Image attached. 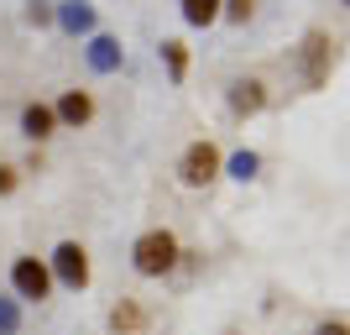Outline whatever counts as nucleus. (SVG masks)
<instances>
[{"mask_svg": "<svg viewBox=\"0 0 350 335\" xmlns=\"http://www.w3.org/2000/svg\"><path fill=\"white\" fill-rule=\"evenodd\" d=\"M162 63H167V73H173V84L189 73V47L183 42H162Z\"/></svg>", "mask_w": 350, "mask_h": 335, "instance_id": "13", "label": "nucleus"}, {"mask_svg": "<svg viewBox=\"0 0 350 335\" xmlns=\"http://www.w3.org/2000/svg\"><path fill=\"white\" fill-rule=\"evenodd\" d=\"M47 273H53V283H63V288H73V293L89 288V251L79 247V241H58Z\"/></svg>", "mask_w": 350, "mask_h": 335, "instance_id": "4", "label": "nucleus"}, {"mask_svg": "<svg viewBox=\"0 0 350 335\" xmlns=\"http://www.w3.org/2000/svg\"><path fill=\"white\" fill-rule=\"evenodd\" d=\"M178 178H183L189 189H209L219 178V147L215 142H193L189 152H183V162H178Z\"/></svg>", "mask_w": 350, "mask_h": 335, "instance_id": "5", "label": "nucleus"}, {"mask_svg": "<svg viewBox=\"0 0 350 335\" xmlns=\"http://www.w3.org/2000/svg\"><path fill=\"white\" fill-rule=\"evenodd\" d=\"M178 257H183V247H178L173 231H146V236H136V247H131V267L142 277H167L178 267Z\"/></svg>", "mask_w": 350, "mask_h": 335, "instance_id": "1", "label": "nucleus"}, {"mask_svg": "<svg viewBox=\"0 0 350 335\" xmlns=\"http://www.w3.org/2000/svg\"><path fill=\"white\" fill-rule=\"evenodd\" d=\"M53 116H58V126H89V121H94V95H89V89H68V95L53 105Z\"/></svg>", "mask_w": 350, "mask_h": 335, "instance_id": "6", "label": "nucleus"}, {"mask_svg": "<svg viewBox=\"0 0 350 335\" xmlns=\"http://www.w3.org/2000/svg\"><path fill=\"white\" fill-rule=\"evenodd\" d=\"M319 335H350V330H345V320H324Z\"/></svg>", "mask_w": 350, "mask_h": 335, "instance_id": "18", "label": "nucleus"}, {"mask_svg": "<svg viewBox=\"0 0 350 335\" xmlns=\"http://www.w3.org/2000/svg\"><path fill=\"white\" fill-rule=\"evenodd\" d=\"M251 11H256V0H225V5H219V16H230L235 27H246Z\"/></svg>", "mask_w": 350, "mask_h": 335, "instance_id": "15", "label": "nucleus"}, {"mask_svg": "<svg viewBox=\"0 0 350 335\" xmlns=\"http://www.w3.org/2000/svg\"><path fill=\"white\" fill-rule=\"evenodd\" d=\"M120 63H126V53H120V42L116 37H94V42H89V69L94 73H120Z\"/></svg>", "mask_w": 350, "mask_h": 335, "instance_id": "8", "label": "nucleus"}, {"mask_svg": "<svg viewBox=\"0 0 350 335\" xmlns=\"http://www.w3.org/2000/svg\"><path fill=\"white\" fill-rule=\"evenodd\" d=\"M219 5H225V0H183V21H189V27H215Z\"/></svg>", "mask_w": 350, "mask_h": 335, "instance_id": "12", "label": "nucleus"}, {"mask_svg": "<svg viewBox=\"0 0 350 335\" xmlns=\"http://www.w3.org/2000/svg\"><path fill=\"white\" fill-rule=\"evenodd\" d=\"M256 168H262V158H256V152H235V158H230V173L241 178V184H246V178H256Z\"/></svg>", "mask_w": 350, "mask_h": 335, "instance_id": "14", "label": "nucleus"}, {"mask_svg": "<svg viewBox=\"0 0 350 335\" xmlns=\"http://www.w3.org/2000/svg\"><path fill=\"white\" fill-rule=\"evenodd\" d=\"M21 132H27L31 142H47V136L58 132V116H53V105H37V100H31L27 110H21Z\"/></svg>", "mask_w": 350, "mask_h": 335, "instance_id": "9", "label": "nucleus"}, {"mask_svg": "<svg viewBox=\"0 0 350 335\" xmlns=\"http://www.w3.org/2000/svg\"><path fill=\"white\" fill-rule=\"evenodd\" d=\"M298 58H304V84L324 89L329 84V69H335V37H329V32H308L304 47H298Z\"/></svg>", "mask_w": 350, "mask_h": 335, "instance_id": "2", "label": "nucleus"}, {"mask_svg": "<svg viewBox=\"0 0 350 335\" xmlns=\"http://www.w3.org/2000/svg\"><path fill=\"white\" fill-rule=\"evenodd\" d=\"M142 320H146V314H142L136 299H120V304L110 309V330H116V335H136V330H142Z\"/></svg>", "mask_w": 350, "mask_h": 335, "instance_id": "10", "label": "nucleus"}, {"mask_svg": "<svg viewBox=\"0 0 350 335\" xmlns=\"http://www.w3.org/2000/svg\"><path fill=\"white\" fill-rule=\"evenodd\" d=\"M262 105H267V84H262V79H235V84H230V110L241 121L256 116Z\"/></svg>", "mask_w": 350, "mask_h": 335, "instance_id": "7", "label": "nucleus"}, {"mask_svg": "<svg viewBox=\"0 0 350 335\" xmlns=\"http://www.w3.org/2000/svg\"><path fill=\"white\" fill-rule=\"evenodd\" d=\"M21 330V309H16V299H0V335H16Z\"/></svg>", "mask_w": 350, "mask_h": 335, "instance_id": "16", "label": "nucleus"}, {"mask_svg": "<svg viewBox=\"0 0 350 335\" xmlns=\"http://www.w3.org/2000/svg\"><path fill=\"white\" fill-rule=\"evenodd\" d=\"M11 288H16V304H42L47 293H53V273H47V262H37V257H16V262H11Z\"/></svg>", "mask_w": 350, "mask_h": 335, "instance_id": "3", "label": "nucleus"}, {"mask_svg": "<svg viewBox=\"0 0 350 335\" xmlns=\"http://www.w3.org/2000/svg\"><path fill=\"white\" fill-rule=\"evenodd\" d=\"M16 184H21V168L0 162V199H5V194H16Z\"/></svg>", "mask_w": 350, "mask_h": 335, "instance_id": "17", "label": "nucleus"}, {"mask_svg": "<svg viewBox=\"0 0 350 335\" xmlns=\"http://www.w3.org/2000/svg\"><path fill=\"white\" fill-rule=\"evenodd\" d=\"M58 21L68 32H94V5H84V0H68V5H58Z\"/></svg>", "mask_w": 350, "mask_h": 335, "instance_id": "11", "label": "nucleus"}]
</instances>
